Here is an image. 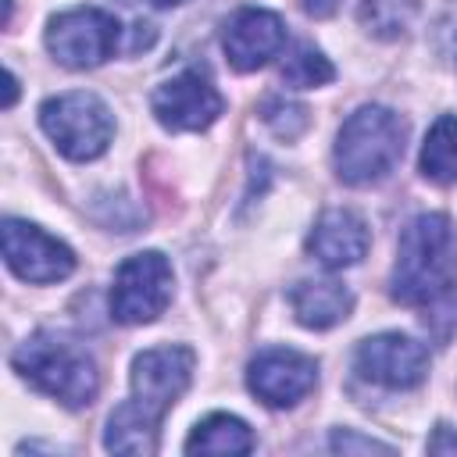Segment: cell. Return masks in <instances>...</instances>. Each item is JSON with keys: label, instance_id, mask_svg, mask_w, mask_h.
Wrapping results in <instances>:
<instances>
[{"label": "cell", "instance_id": "1", "mask_svg": "<svg viewBox=\"0 0 457 457\" xmlns=\"http://www.w3.org/2000/svg\"><path fill=\"white\" fill-rule=\"evenodd\" d=\"M457 282V232L446 214H418L396 243L389 293L403 307H428Z\"/></svg>", "mask_w": 457, "mask_h": 457}, {"label": "cell", "instance_id": "2", "mask_svg": "<svg viewBox=\"0 0 457 457\" xmlns=\"http://www.w3.org/2000/svg\"><path fill=\"white\" fill-rule=\"evenodd\" d=\"M11 364L29 386H36L39 393L54 396L57 403H64L71 411L89 407L100 393V375H96V364L86 353V346H79L75 339L57 336V332L29 336L14 350Z\"/></svg>", "mask_w": 457, "mask_h": 457}, {"label": "cell", "instance_id": "3", "mask_svg": "<svg viewBox=\"0 0 457 457\" xmlns=\"http://www.w3.org/2000/svg\"><path fill=\"white\" fill-rule=\"evenodd\" d=\"M403 143H407L403 118L393 114L389 107L368 104L343 121L332 161L346 186H375L400 164Z\"/></svg>", "mask_w": 457, "mask_h": 457}, {"label": "cell", "instance_id": "4", "mask_svg": "<svg viewBox=\"0 0 457 457\" xmlns=\"http://www.w3.org/2000/svg\"><path fill=\"white\" fill-rule=\"evenodd\" d=\"M39 125L68 161H93L111 146L114 118L93 93H61L39 107Z\"/></svg>", "mask_w": 457, "mask_h": 457}, {"label": "cell", "instance_id": "5", "mask_svg": "<svg viewBox=\"0 0 457 457\" xmlns=\"http://www.w3.org/2000/svg\"><path fill=\"white\" fill-rule=\"evenodd\" d=\"M171 303V264L157 250L132 253L118 264L111 286V314L121 325H150Z\"/></svg>", "mask_w": 457, "mask_h": 457}, {"label": "cell", "instance_id": "6", "mask_svg": "<svg viewBox=\"0 0 457 457\" xmlns=\"http://www.w3.org/2000/svg\"><path fill=\"white\" fill-rule=\"evenodd\" d=\"M118 39H121L118 18L100 7H75L50 18L46 25V50L54 54L57 64L75 71L104 64L118 50Z\"/></svg>", "mask_w": 457, "mask_h": 457}, {"label": "cell", "instance_id": "7", "mask_svg": "<svg viewBox=\"0 0 457 457\" xmlns=\"http://www.w3.org/2000/svg\"><path fill=\"white\" fill-rule=\"evenodd\" d=\"M193 350L189 346H154L132 361V403L146 411L154 421L175 407L193 378Z\"/></svg>", "mask_w": 457, "mask_h": 457}, {"label": "cell", "instance_id": "8", "mask_svg": "<svg viewBox=\"0 0 457 457\" xmlns=\"http://www.w3.org/2000/svg\"><path fill=\"white\" fill-rule=\"evenodd\" d=\"M353 368L364 382L386 389H414L428 375V350L400 332H378L357 343Z\"/></svg>", "mask_w": 457, "mask_h": 457}, {"label": "cell", "instance_id": "9", "mask_svg": "<svg viewBox=\"0 0 457 457\" xmlns=\"http://www.w3.org/2000/svg\"><path fill=\"white\" fill-rule=\"evenodd\" d=\"M150 107H154V118L168 132H200V129L218 121L225 100L211 86V79H204L200 71L186 68V71L171 75L168 82H161L154 89Z\"/></svg>", "mask_w": 457, "mask_h": 457}, {"label": "cell", "instance_id": "10", "mask_svg": "<svg viewBox=\"0 0 457 457\" xmlns=\"http://www.w3.org/2000/svg\"><path fill=\"white\" fill-rule=\"evenodd\" d=\"M4 261L18 278L39 282V286L61 282L75 271V253L61 239H54L50 232L21 218L4 221Z\"/></svg>", "mask_w": 457, "mask_h": 457}, {"label": "cell", "instance_id": "11", "mask_svg": "<svg viewBox=\"0 0 457 457\" xmlns=\"http://www.w3.org/2000/svg\"><path fill=\"white\" fill-rule=\"evenodd\" d=\"M246 386L268 407H293L318 386V364L300 350L271 346L250 361Z\"/></svg>", "mask_w": 457, "mask_h": 457}, {"label": "cell", "instance_id": "12", "mask_svg": "<svg viewBox=\"0 0 457 457\" xmlns=\"http://www.w3.org/2000/svg\"><path fill=\"white\" fill-rule=\"evenodd\" d=\"M286 46V25L278 14L261 7L236 11L221 29V50L236 71H257Z\"/></svg>", "mask_w": 457, "mask_h": 457}, {"label": "cell", "instance_id": "13", "mask_svg": "<svg viewBox=\"0 0 457 457\" xmlns=\"http://www.w3.org/2000/svg\"><path fill=\"white\" fill-rule=\"evenodd\" d=\"M368 243H371V236H368L364 218L346 207H332L314 221L311 236H307V253L318 264L336 271V268L357 264L368 253Z\"/></svg>", "mask_w": 457, "mask_h": 457}, {"label": "cell", "instance_id": "14", "mask_svg": "<svg viewBox=\"0 0 457 457\" xmlns=\"http://www.w3.org/2000/svg\"><path fill=\"white\" fill-rule=\"evenodd\" d=\"M289 303H293V314H296L300 325L332 328V325L350 318L353 293L343 282H332V278H307V282H296L289 289Z\"/></svg>", "mask_w": 457, "mask_h": 457}, {"label": "cell", "instance_id": "15", "mask_svg": "<svg viewBox=\"0 0 457 457\" xmlns=\"http://www.w3.org/2000/svg\"><path fill=\"white\" fill-rule=\"evenodd\" d=\"M157 436H161V421H154L146 411H139L132 400L118 403L107 418V428H104V446L111 453H132V457H143V453H154L157 450Z\"/></svg>", "mask_w": 457, "mask_h": 457}, {"label": "cell", "instance_id": "16", "mask_svg": "<svg viewBox=\"0 0 457 457\" xmlns=\"http://www.w3.org/2000/svg\"><path fill=\"white\" fill-rule=\"evenodd\" d=\"M421 175L436 186L457 182V114L436 118L421 146Z\"/></svg>", "mask_w": 457, "mask_h": 457}, {"label": "cell", "instance_id": "17", "mask_svg": "<svg viewBox=\"0 0 457 457\" xmlns=\"http://www.w3.org/2000/svg\"><path fill=\"white\" fill-rule=\"evenodd\" d=\"M186 450L189 453H250L253 436L246 421L232 414H211L193 428V436L186 439Z\"/></svg>", "mask_w": 457, "mask_h": 457}, {"label": "cell", "instance_id": "18", "mask_svg": "<svg viewBox=\"0 0 457 457\" xmlns=\"http://www.w3.org/2000/svg\"><path fill=\"white\" fill-rule=\"evenodd\" d=\"M332 79H336L332 61H328L321 50H314L311 43L293 46V50L286 54V61H282V82H286L289 89H314V86H325V82H332Z\"/></svg>", "mask_w": 457, "mask_h": 457}, {"label": "cell", "instance_id": "19", "mask_svg": "<svg viewBox=\"0 0 457 457\" xmlns=\"http://www.w3.org/2000/svg\"><path fill=\"white\" fill-rule=\"evenodd\" d=\"M418 11V0H361L357 18L361 25L378 39H396L407 32L411 18Z\"/></svg>", "mask_w": 457, "mask_h": 457}, {"label": "cell", "instance_id": "20", "mask_svg": "<svg viewBox=\"0 0 457 457\" xmlns=\"http://www.w3.org/2000/svg\"><path fill=\"white\" fill-rule=\"evenodd\" d=\"M264 121H268V129H271L275 136H282V139H296V136L311 125L307 107H303V104H289V100H282V96H271V100L264 104Z\"/></svg>", "mask_w": 457, "mask_h": 457}, {"label": "cell", "instance_id": "21", "mask_svg": "<svg viewBox=\"0 0 457 457\" xmlns=\"http://www.w3.org/2000/svg\"><path fill=\"white\" fill-rule=\"evenodd\" d=\"M328 446H332L336 453H353V450H364V453H371V450H378V453H393L389 443H378V439H371V436H357V432H350V428L332 432Z\"/></svg>", "mask_w": 457, "mask_h": 457}, {"label": "cell", "instance_id": "22", "mask_svg": "<svg viewBox=\"0 0 457 457\" xmlns=\"http://www.w3.org/2000/svg\"><path fill=\"white\" fill-rule=\"evenodd\" d=\"M457 450V432L450 425H439L428 439V453H453Z\"/></svg>", "mask_w": 457, "mask_h": 457}, {"label": "cell", "instance_id": "23", "mask_svg": "<svg viewBox=\"0 0 457 457\" xmlns=\"http://www.w3.org/2000/svg\"><path fill=\"white\" fill-rule=\"evenodd\" d=\"M303 7H307V14H314V18H328V14L339 7V0H303Z\"/></svg>", "mask_w": 457, "mask_h": 457}, {"label": "cell", "instance_id": "24", "mask_svg": "<svg viewBox=\"0 0 457 457\" xmlns=\"http://www.w3.org/2000/svg\"><path fill=\"white\" fill-rule=\"evenodd\" d=\"M14 96H18V79L7 71V100H4V107H11V104H14Z\"/></svg>", "mask_w": 457, "mask_h": 457}, {"label": "cell", "instance_id": "25", "mask_svg": "<svg viewBox=\"0 0 457 457\" xmlns=\"http://www.w3.org/2000/svg\"><path fill=\"white\" fill-rule=\"evenodd\" d=\"M154 4H161V7H171V4H186V0H154Z\"/></svg>", "mask_w": 457, "mask_h": 457}]
</instances>
